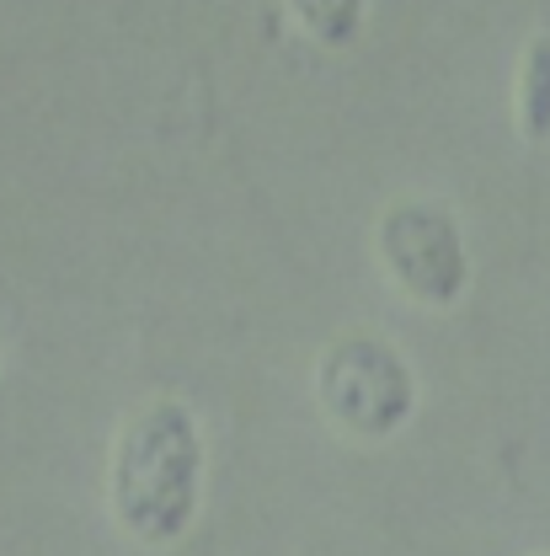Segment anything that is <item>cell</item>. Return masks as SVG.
Listing matches in <instances>:
<instances>
[{
	"label": "cell",
	"mask_w": 550,
	"mask_h": 556,
	"mask_svg": "<svg viewBox=\"0 0 550 556\" xmlns=\"http://www.w3.org/2000/svg\"><path fill=\"white\" fill-rule=\"evenodd\" d=\"M204 497V433L182 402L139 407L113 444V514L144 546L188 535Z\"/></svg>",
	"instance_id": "cell-1"
},
{
	"label": "cell",
	"mask_w": 550,
	"mask_h": 556,
	"mask_svg": "<svg viewBox=\"0 0 550 556\" xmlns=\"http://www.w3.org/2000/svg\"><path fill=\"white\" fill-rule=\"evenodd\" d=\"M316 396L327 417L358 439H391L417 407V380L401 353L380 338H343L316 369Z\"/></svg>",
	"instance_id": "cell-2"
},
{
	"label": "cell",
	"mask_w": 550,
	"mask_h": 556,
	"mask_svg": "<svg viewBox=\"0 0 550 556\" xmlns=\"http://www.w3.org/2000/svg\"><path fill=\"white\" fill-rule=\"evenodd\" d=\"M380 257L391 278L427 305H449L465 289V247H460V225L455 214L438 204H407L385 208L380 219Z\"/></svg>",
	"instance_id": "cell-3"
},
{
	"label": "cell",
	"mask_w": 550,
	"mask_h": 556,
	"mask_svg": "<svg viewBox=\"0 0 550 556\" xmlns=\"http://www.w3.org/2000/svg\"><path fill=\"white\" fill-rule=\"evenodd\" d=\"M519 124L529 144L550 139V33H540L519 70Z\"/></svg>",
	"instance_id": "cell-4"
},
{
	"label": "cell",
	"mask_w": 550,
	"mask_h": 556,
	"mask_svg": "<svg viewBox=\"0 0 550 556\" xmlns=\"http://www.w3.org/2000/svg\"><path fill=\"white\" fill-rule=\"evenodd\" d=\"M283 5L321 43H347L358 33V16H363V0H283Z\"/></svg>",
	"instance_id": "cell-5"
}]
</instances>
